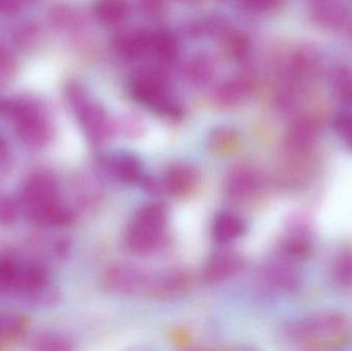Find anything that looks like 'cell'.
<instances>
[{
  "label": "cell",
  "instance_id": "f1b7e54d",
  "mask_svg": "<svg viewBox=\"0 0 352 351\" xmlns=\"http://www.w3.org/2000/svg\"><path fill=\"white\" fill-rule=\"evenodd\" d=\"M16 216V206L8 198H0V224L8 225Z\"/></svg>",
  "mask_w": 352,
  "mask_h": 351
},
{
  "label": "cell",
  "instance_id": "5b68a950",
  "mask_svg": "<svg viewBox=\"0 0 352 351\" xmlns=\"http://www.w3.org/2000/svg\"><path fill=\"white\" fill-rule=\"evenodd\" d=\"M4 111L14 122L18 135L27 146L41 148L51 141L53 127L35 105L28 102L10 103L4 107Z\"/></svg>",
  "mask_w": 352,
  "mask_h": 351
},
{
  "label": "cell",
  "instance_id": "1f68e13d",
  "mask_svg": "<svg viewBox=\"0 0 352 351\" xmlns=\"http://www.w3.org/2000/svg\"><path fill=\"white\" fill-rule=\"evenodd\" d=\"M8 155V144L0 137V160H4Z\"/></svg>",
  "mask_w": 352,
  "mask_h": 351
},
{
  "label": "cell",
  "instance_id": "277c9868",
  "mask_svg": "<svg viewBox=\"0 0 352 351\" xmlns=\"http://www.w3.org/2000/svg\"><path fill=\"white\" fill-rule=\"evenodd\" d=\"M130 91L136 101L159 115L168 117L182 115V107L169 96L166 84L158 72L142 71L136 74L130 82Z\"/></svg>",
  "mask_w": 352,
  "mask_h": 351
},
{
  "label": "cell",
  "instance_id": "ba28073f",
  "mask_svg": "<svg viewBox=\"0 0 352 351\" xmlns=\"http://www.w3.org/2000/svg\"><path fill=\"white\" fill-rule=\"evenodd\" d=\"M76 111L82 129L93 144H103L111 135V123L109 117L102 107L96 104L85 102V101H76Z\"/></svg>",
  "mask_w": 352,
  "mask_h": 351
},
{
  "label": "cell",
  "instance_id": "7a4b0ae2",
  "mask_svg": "<svg viewBox=\"0 0 352 351\" xmlns=\"http://www.w3.org/2000/svg\"><path fill=\"white\" fill-rule=\"evenodd\" d=\"M349 324L338 313H324L295 321L287 327V335L293 343L306 350H330L347 341Z\"/></svg>",
  "mask_w": 352,
  "mask_h": 351
},
{
  "label": "cell",
  "instance_id": "ffe728a7",
  "mask_svg": "<svg viewBox=\"0 0 352 351\" xmlns=\"http://www.w3.org/2000/svg\"><path fill=\"white\" fill-rule=\"evenodd\" d=\"M331 280L341 288L352 286V251L343 249L337 253L331 266Z\"/></svg>",
  "mask_w": 352,
  "mask_h": 351
},
{
  "label": "cell",
  "instance_id": "e0dca14e",
  "mask_svg": "<svg viewBox=\"0 0 352 351\" xmlns=\"http://www.w3.org/2000/svg\"><path fill=\"white\" fill-rule=\"evenodd\" d=\"M150 43L151 34L144 31L123 33L116 39V47L127 59H135L150 51Z\"/></svg>",
  "mask_w": 352,
  "mask_h": 351
},
{
  "label": "cell",
  "instance_id": "ac0fdd59",
  "mask_svg": "<svg viewBox=\"0 0 352 351\" xmlns=\"http://www.w3.org/2000/svg\"><path fill=\"white\" fill-rule=\"evenodd\" d=\"M244 223L237 214L231 212L219 214L213 224V236L219 242H230L241 236Z\"/></svg>",
  "mask_w": 352,
  "mask_h": 351
},
{
  "label": "cell",
  "instance_id": "7c38bea8",
  "mask_svg": "<svg viewBox=\"0 0 352 351\" xmlns=\"http://www.w3.org/2000/svg\"><path fill=\"white\" fill-rule=\"evenodd\" d=\"M241 269V258L237 253L223 251L212 256L207 262L203 270V280L209 284H221L237 275Z\"/></svg>",
  "mask_w": 352,
  "mask_h": 351
},
{
  "label": "cell",
  "instance_id": "8992f818",
  "mask_svg": "<svg viewBox=\"0 0 352 351\" xmlns=\"http://www.w3.org/2000/svg\"><path fill=\"white\" fill-rule=\"evenodd\" d=\"M309 12L316 24L352 39V12L343 0H311Z\"/></svg>",
  "mask_w": 352,
  "mask_h": 351
},
{
  "label": "cell",
  "instance_id": "5bb4252c",
  "mask_svg": "<svg viewBox=\"0 0 352 351\" xmlns=\"http://www.w3.org/2000/svg\"><path fill=\"white\" fill-rule=\"evenodd\" d=\"M312 236L307 225L295 223L283 245V253L294 261L306 259L312 251Z\"/></svg>",
  "mask_w": 352,
  "mask_h": 351
},
{
  "label": "cell",
  "instance_id": "44dd1931",
  "mask_svg": "<svg viewBox=\"0 0 352 351\" xmlns=\"http://www.w3.org/2000/svg\"><path fill=\"white\" fill-rule=\"evenodd\" d=\"M333 94L345 109H352V68H340L333 80Z\"/></svg>",
  "mask_w": 352,
  "mask_h": 351
},
{
  "label": "cell",
  "instance_id": "4dcf8cb0",
  "mask_svg": "<svg viewBox=\"0 0 352 351\" xmlns=\"http://www.w3.org/2000/svg\"><path fill=\"white\" fill-rule=\"evenodd\" d=\"M246 5L252 10H260V12H266L276 8L279 0H244Z\"/></svg>",
  "mask_w": 352,
  "mask_h": 351
},
{
  "label": "cell",
  "instance_id": "4316f807",
  "mask_svg": "<svg viewBox=\"0 0 352 351\" xmlns=\"http://www.w3.org/2000/svg\"><path fill=\"white\" fill-rule=\"evenodd\" d=\"M213 74V64L207 58H197L188 66V76L194 82H206Z\"/></svg>",
  "mask_w": 352,
  "mask_h": 351
},
{
  "label": "cell",
  "instance_id": "83f0119b",
  "mask_svg": "<svg viewBox=\"0 0 352 351\" xmlns=\"http://www.w3.org/2000/svg\"><path fill=\"white\" fill-rule=\"evenodd\" d=\"M38 350H72V344L66 338L61 336H41L35 341Z\"/></svg>",
  "mask_w": 352,
  "mask_h": 351
},
{
  "label": "cell",
  "instance_id": "603a6c76",
  "mask_svg": "<svg viewBox=\"0 0 352 351\" xmlns=\"http://www.w3.org/2000/svg\"><path fill=\"white\" fill-rule=\"evenodd\" d=\"M151 52L163 61H170L177 53V45L173 35L167 32L151 34Z\"/></svg>",
  "mask_w": 352,
  "mask_h": 351
},
{
  "label": "cell",
  "instance_id": "7402d4cb",
  "mask_svg": "<svg viewBox=\"0 0 352 351\" xmlns=\"http://www.w3.org/2000/svg\"><path fill=\"white\" fill-rule=\"evenodd\" d=\"M23 264L10 258L0 259V290H18Z\"/></svg>",
  "mask_w": 352,
  "mask_h": 351
},
{
  "label": "cell",
  "instance_id": "d4e9b609",
  "mask_svg": "<svg viewBox=\"0 0 352 351\" xmlns=\"http://www.w3.org/2000/svg\"><path fill=\"white\" fill-rule=\"evenodd\" d=\"M248 93V87L241 80L225 82L217 91V100L223 105H233L239 102Z\"/></svg>",
  "mask_w": 352,
  "mask_h": 351
},
{
  "label": "cell",
  "instance_id": "cb8c5ba5",
  "mask_svg": "<svg viewBox=\"0 0 352 351\" xmlns=\"http://www.w3.org/2000/svg\"><path fill=\"white\" fill-rule=\"evenodd\" d=\"M28 325L26 317L14 313H0V341L20 336Z\"/></svg>",
  "mask_w": 352,
  "mask_h": 351
},
{
  "label": "cell",
  "instance_id": "8fae6325",
  "mask_svg": "<svg viewBox=\"0 0 352 351\" xmlns=\"http://www.w3.org/2000/svg\"><path fill=\"white\" fill-rule=\"evenodd\" d=\"M318 139V126L308 117L296 120L285 138V146L291 155L307 156L311 155Z\"/></svg>",
  "mask_w": 352,
  "mask_h": 351
},
{
  "label": "cell",
  "instance_id": "2e32d148",
  "mask_svg": "<svg viewBox=\"0 0 352 351\" xmlns=\"http://www.w3.org/2000/svg\"><path fill=\"white\" fill-rule=\"evenodd\" d=\"M190 280L186 273L175 270L160 274L157 278L153 276L148 293L159 298H170L186 292Z\"/></svg>",
  "mask_w": 352,
  "mask_h": 351
},
{
  "label": "cell",
  "instance_id": "52a82bcc",
  "mask_svg": "<svg viewBox=\"0 0 352 351\" xmlns=\"http://www.w3.org/2000/svg\"><path fill=\"white\" fill-rule=\"evenodd\" d=\"M153 276L138 266L117 264L105 274V284L117 294L134 295L148 293Z\"/></svg>",
  "mask_w": 352,
  "mask_h": 351
},
{
  "label": "cell",
  "instance_id": "3957f363",
  "mask_svg": "<svg viewBox=\"0 0 352 351\" xmlns=\"http://www.w3.org/2000/svg\"><path fill=\"white\" fill-rule=\"evenodd\" d=\"M166 206L150 203L142 206L126 233V245L132 253L146 255L162 242L167 224Z\"/></svg>",
  "mask_w": 352,
  "mask_h": 351
},
{
  "label": "cell",
  "instance_id": "f546056e",
  "mask_svg": "<svg viewBox=\"0 0 352 351\" xmlns=\"http://www.w3.org/2000/svg\"><path fill=\"white\" fill-rule=\"evenodd\" d=\"M233 142L234 135L228 131H217L211 138V144L217 150H226Z\"/></svg>",
  "mask_w": 352,
  "mask_h": 351
},
{
  "label": "cell",
  "instance_id": "484cf974",
  "mask_svg": "<svg viewBox=\"0 0 352 351\" xmlns=\"http://www.w3.org/2000/svg\"><path fill=\"white\" fill-rule=\"evenodd\" d=\"M334 128L347 150L352 152V109H345L336 115Z\"/></svg>",
  "mask_w": 352,
  "mask_h": 351
},
{
  "label": "cell",
  "instance_id": "6da1fadb",
  "mask_svg": "<svg viewBox=\"0 0 352 351\" xmlns=\"http://www.w3.org/2000/svg\"><path fill=\"white\" fill-rule=\"evenodd\" d=\"M20 201L28 218L41 226L64 227L74 220L72 210L60 199L59 185L51 173H32L23 185Z\"/></svg>",
  "mask_w": 352,
  "mask_h": 351
},
{
  "label": "cell",
  "instance_id": "9c48e42d",
  "mask_svg": "<svg viewBox=\"0 0 352 351\" xmlns=\"http://www.w3.org/2000/svg\"><path fill=\"white\" fill-rule=\"evenodd\" d=\"M293 262L285 255L270 260L264 268L267 282L283 292H297L302 286V276Z\"/></svg>",
  "mask_w": 352,
  "mask_h": 351
},
{
  "label": "cell",
  "instance_id": "30bf717a",
  "mask_svg": "<svg viewBox=\"0 0 352 351\" xmlns=\"http://www.w3.org/2000/svg\"><path fill=\"white\" fill-rule=\"evenodd\" d=\"M262 185L260 173L248 165L235 167L226 181V193L236 202L246 201L254 197Z\"/></svg>",
  "mask_w": 352,
  "mask_h": 351
},
{
  "label": "cell",
  "instance_id": "9a60e30c",
  "mask_svg": "<svg viewBox=\"0 0 352 351\" xmlns=\"http://www.w3.org/2000/svg\"><path fill=\"white\" fill-rule=\"evenodd\" d=\"M109 174L123 183H136L142 179V167L140 161L133 155L116 154L107 161Z\"/></svg>",
  "mask_w": 352,
  "mask_h": 351
},
{
  "label": "cell",
  "instance_id": "d6986e66",
  "mask_svg": "<svg viewBox=\"0 0 352 351\" xmlns=\"http://www.w3.org/2000/svg\"><path fill=\"white\" fill-rule=\"evenodd\" d=\"M94 12L101 22L115 25L127 18L130 8L126 0H98L95 4Z\"/></svg>",
  "mask_w": 352,
  "mask_h": 351
},
{
  "label": "cell",
  "instance_id": "4fadbf2b",
  "mask_svg": "<svg viewBox=\"0 0 352 351\" xmlns=\"http://www.w3.org/2000/svg\"><path fill=\"white\" fill-rule=\"evenodd\" d=\"M197 169L186 163H177L169 167L165 173L164 188L173 196L188 195L198 183Z\"/></svg>",
  "mask_w": 352,
  "mask_h": 351
}]
</instances>
